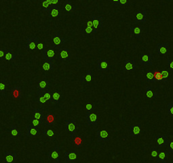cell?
Returning <instances> with one entry per match:
<instances>
[{
    "label": "cell",
    "mask_w": 173,
    "mask_h": 163,
    "mask_svg": "<svg viewBox=\"0 0 173 163\" xmlns=\"http://www.w3.org/2000/svg\"><path fill=\"white\" fill-rule=\"evenodd\" d=\"M65 129L71 133V139H73L76 136V120H66L65 121Z\"/></svg>",
    "instance_id": "cell-1"
},
{
    "label": "cell",
    "mask_w": 173,
    "mask_h": 163,
    "mask_svg": "<svg viewBox=\"0 0 173 163\" xmlns=\"http://www.w3.org/2000/svg\"><path fill=\"white\" fill-rule=\"evenodd\" d=\"M58 54H59V57L61 60L64 61H67L71 60V52L69 48H58Z\"/></svg>",
    "instance_id": "cell-2"
},
{
    "label": "cell",
    "mask_w": 173,
    "mask_h": 163,
    "mask_svg": "<svg viewBox=\"0 0 173 163\" xmlns=\"http://www.w3.org/2000/svg\"><path fill=\"white\" fill-rule=\"evenodd\" d=\"M134 18H135V23H145L147 21V11L144 10L136 11L134 13Z\"/></svg>",
    "instance_id": "cell-3"
},
{
    "label": "cell",
    "mask_w": 173,
    "mask_h": 163,
    "mask_svg": "<svg viewBox=\"0 0 173 163\" xmlns=\"http://www.w3.org/2000/svg\"><path fill=\"white\" fill-rule=\"evenodd\" d=\"M38 42H39V40L36 37H26V48L27 50H36L37 49V44Z\"/></svg>",
    "instance_id": "cell-4"
},
{
    "label": "cell",
    "mask_w": 173,
    "mask_h": 163,
    "mask_svg": "<svg viewBox=\"0 0 173 163\" xmlns=\"http://www.w3.org/2000/svg\"><path fill=\"white\" fill-rule=\"evenodd\" d=\"M110 140L109 132L106 130H98L97 131V141L99 142H108Z\"/></svg>",
    "instance_id": "cell-5"
},
{
    "label": "cell",
    "mask_w": 173,
    "mask_h": 163,
    "mask_svg": "<svg viewBox=\"0 0 173 163\" xmlns=\"http://www.w3.org/2000/svg\"><path fill=\"white\" fill-rule=\"evenodd\" d=\"M86 119L88 126H96L98 124V116L94 113H86Z\"/></svg>",
    "instance_id": "cell-6"
},
{
    "label": "cell",
    "mask_w": 173,
    "mask_h": 163,
    "mask_svg": "<svg viewBox=\"0 0 173 163\" xmlns=\"http://www.w3.org/2000/svg\"><path fill=\"white\" fill-rule=\"evenodd\" d=\"M54 49L53 47H50L48 49H43L42 50V58L43 60H50V61H53L54 60Z\"/></svg>",
    "instance_id": "cell-7"
},
{
    "label": "cell",
    "mask_w": 173,
    "mask_h": 163,
    "mask_svg": "<svg viewBox=\"0 0 173 163\" xmlns=\"http://www.w3.org/2000/svg\"><path fill=\"white\" fill-rule=\"evenodd\" d=\"M53 48L58 49L60 45L64 44L65 42V39L64 37H61L59 36V32H56L53 34Z\"/></svg>",
    "instance_id": "cell-8"
},
{
    "label": "cell",
    "mask_w": 173,
    "mask_h": 163,
    "mask_svg": "<svg viewBox=\"0 0 173 163\" xmlns=\"http://www.w3.org/2000/svg\"><path fill=\"white\" fill-rule=\"evenodd\" d=\"M97 67L98 70L100 71H107L110 69V64H109V60H104V59H100L98 60L97 61Z\"/></svg>",
    "instance_id": "cell-9"
},
{
    "label": "cell",
    "mask_w": 173,
    "mask_h": 163,
    "mask_svg": "<svg viewBox=\"0 0 173 163\" xmlns=\"http://www.w3.org/2000/svg\"><path fill=\"white\" fill-rule=\"evenodd\" d=\"M59 150L60 148L59 146H55L53 148V151L48 153V158L52 159L54 162V163H60V160H59Z\"/></svg>",
    "instance_id": "cell-10"
},
{
    "label": "cell",
    "mask_w": 173,
    "mask_h": 163,
    "mask_svg": "<svg viewBox=\"0 0 173 163\" xmlns=\"http://www.w3.org/2000/svg\"><path fill=\"white\" fill-rule=\"evenodd\" d=\"M157 146L160 148L166 147L169 144V137L166 135H159L156 137Z\"/></svg>",
    "instance_id": "cell-11"
},
{
    "label": "cell",
    "mask_w": 173,
    "mask_h": 163,
    "mask_svg": "<svg viewBox=\"0 0 173 163\" xmlns=\"http://www.w3.org/2000/svg\"><path fill=\"white\" fill-rule=\"evenodd\" d=\"M153 55L151 54H141L140 56V64L142 65H152Z\"/></svg>",
    "instance_id": "cell-12"
},
{
    "label": "cell",
    "mask_w": 173,
    "mask_h": 163,
    "mask_svg": "<svg viewBox=\"0 0 173 163\" xmlns=\"http://www.w3.org/2000/svg\"><path fill=\"white\" fill-rule=\"evenodd\" d=\"M137 62L134 60H125L124 61V67L127 71H136Z\"/></svg>",
    "instance_id": "cell-13"
},
{
    "label": "cell",
    "mask_w": 173,
    "mask_h": 163,
    "mask_svg": "<svg viewBox=\"0 0 173 163\" xmlns=\"http://www.w3.org/2000/svg\"><path fill=\"white\" fill-rule=\"evenodd\" d=\"M10 95L11 97L15 100L21 99L22 97V91L21 88L19 86H14L10 89Z\"/></svg>",
    "instance_id": "cell-14"
},
{
    "label": "cell",
    "mask_w": 173,
    "mask_h": 163,
    "mask_svg": "<svg viewBox=\"0 0 173 163\" xmlns=\"http://www.w3.org/2000/svg\"><path fill=\"white\" fill-rule=\"evenodd\" d=\"M157 53L161 55H166L169 52V45L168 43H158L156 46Z\"/></svg>",
    "instance_id": "cell-15"
},
{
    "label": "cell",
    "mask_w": 173,
    "mask_h": 163,
    "mask_svg": "<svg viewBox=\"0 0 173 163\" xmlns=\"http://www.w3.org/2000/svg\"><path fill=\"white\" fill-rule=\"evenodd\" d=\"M91 19L93 21V24H94V28L95 29H98V28H101L103 26L104 24V20H103V17L102 16H91Z\"/></svg>",
    "instance_id": "cell-16"
},
{
    "label": "cell",
    "mask_w": 173,
    "mask_h": 163,
    "mask_svg": "<svg viewBox=\"0 0 173 163\" xmlns=\"http://www.w3.org/2000/svg\"><path fill=\"white\" fill-rule=\"evenodd\" d=\"M4 160L6 163H14L17 161V155L13 151L4 153Z\"/></svg>",
    "instance_id": "cell-17"
},
{
    "label": "cell",
    "mask_w": 173,
    "mask_h": 163,
    "mask_svg": "<svg viewBox=\"0 0 173 163\" xmlns=\"http://www.w3.org/2000/svg\"><path fill=\"white\" fill-rule=\"evenodd\" d=\"M76 154L74 151H71V152H65V162H70V163H75L76 161Z\"/></svg>",
    "instance_id": "cell-18"
},
{
    "label": "cell",
    "mask_w": 173,
    "mask_h": 163,
    "mask_svg": "<svg viewBox=\"0 0 173 163\" xmlns=\"http://www.w3.org/2000/svg\"><path fill=\"white\" fill-rule=\"evenodd\" d=\"M141 125H131L129 127V132L131 136H137L141 133Z\"/></svg>",
    "instance_id": "cell-19"
},
{
    "label": "cell",
    "mask_w": 173,
    "mask_h": 163,
    "mask_svg": "<svg viewBox=\"0 0 173 163\" xmlns=\"http://www.w3.org/2000/svg\"><path fill=\"white\" fill-rule=\"evenodd\" d=\"M32 118L34 119H38V120H42L44 119V111L40 109H32Z\"/></svg>",
    "instance_id": "cell-20"
},
{
    "label": "cell",
    "mask_w": 173,
    "mask_h": 163,
    "mask_svg": "<svg viewBox=\"0 0 173 163\" xmlns=\"http://www.w3.org/2000/svg\"><path fill=\"white\" fill-rule=\"evenodd\" d=\"M26 136L27 137H33V136H37L38 135V129L37 127H35L32 125H27L26 126Z\"/></svg>",
    "instance_id": "cell-21"
},
{
    "label": "cell",
    "mask_w": 173,
    "mask_h": 163,
    "mask_svg": "<svg viewBox=\"0 0 173 163\" xmlns=\"http://www.w3.org/2000/svg\"><path fill=\"white\" fill-rule=\"evenodd\" d=\"M129 29H130V33H131V37L135 36L137 39L141 38L142 30L139 26H131Z\"/></svg>",
    "instance_id": "cell-22"
},
{
    "label": "cell",
    "mask_w": 173,
    "mask_h": 163,
    "mask_svg": "<svg viewBox=\"0 0 173 163\" xmlns=\"http://www.w3.org/2000/svg\"><path fill=\"white\" fill-rule=\"evenodd\" d=\"M168 151H161L159 152V156H158L156 162L157 163H167L168 159Z\"/></svg>",
    "instance_id": "cell-23"
},
{
    "label": "cell",
    "mask_w": 173,
    "mask_h": 163,
    "mask_svg": "<svg viewBox=\"0 0 173 163\" xmlns=\"http://www.w3.org/2000/svg\"><path fill=\"white\" fill-rule=\"evenodd\" d=\"M43 121L47 124L48 126H53V125H54V121H55L54 115L50 114V113H49V114H47L46 116H44Z\"/></svg>",
    "instance_id": "cell-24"
},
{
    "label": "cell",
    "mask_w": 173,
    "mask_h": 163,
    "mask_svg": "<svg viewBox=\"0 0 173 163\" xmlns=\"http://www.w3.org/2000/svg\"><path fill=\"white\" fill-rule=\"evenodd\" d=\"M54 67L53 65V61H50V60H43V63H42V70L45 71H52Z\"/></svg>",
    "instance_id": "cell-25"
},
{
    "label": "cell",
    "mask_w": 173,
    "mask_h": 163,
    "mask_svg": "<svg viewBox=\"0 0 173 163\" xmlns=\"http://www.w3.org/2000/svg\"><path fill=\"white\" fill-rule=\"evenodd\" d=\"M92 80H93V72L90 70L87 71L86 74H84L81 77V83H85V82L90 83Z\"/></svg>",
    "instance_id": "cell-26"
},
{
    "label": "cell",
    "mask_w": 173,
    "mask_h": 163,
    "mask_svg": "<svg viewBox=\"0 0 173 163\" xmlns=\"http://www.w3.org/2000/svg\"><path fill=\"white\" fill-rule=\"evenodd\" d=\"M48 16L50 17H58L60 16V10H59V7H53L51 6L49 10L48 11Z\"/></svg>",
    "instance_id": "cell-27"
},
{
    "label": "cell",
    "mask_w": 173,
    "mask_h": 163,
    "mask_svg": "<svg viewBox=\"0 0 173 163\" xmlns=\"http://www.w3.org/2000/svg\"><path fill=\"white\" fill-rule=\"evenodd\" d=\"M49 87V83L48 81H40L37 84V91L42 92L44 90L48 89Z\"/></svg>",
    "instance_id": "cell-28"
},
{
    "label": "cell",
    "mask_w": 173,
    "mask_h": 163,
    "mask_svg": "<svg viewBox=\"0 0 173 163\" xmlns=\"http://www.w3.org/2000/svg\"><path fill=\"white\" fill-rule=\"evenodd\" d=\"M146 97H147L148 99H154V98H157L158 94L157 93H154L152 90V87H146Z\"/></svg>",
    "instance_id": "cell-29"
},
{
    "label": "cell",
    "mask_w": 173,
    "mask_h": 163,
    "mask_svg": "<svg viewBox=\"0 0 173 163\" xmlns=\"http://www.w3.org/2000/svg\"><path fill=\"white\" fill-rule=\"evenodd\" d=\"M81 31L87 34H94L98 32V29H95L94 27H89V26H83L81 28Z\"/></svg>",
    "instance_id": "cell-30"
},
{
    "label": "cell",
    "mask_w": 173,
    "mask_h": 163,
    "mask_svg": "<svg viewBox=\"0 0 173 163\" xmlns=\"http://www.w3.org/2000/svg\"><path fill=\"white\" fill-rule=\"evenodd\" d=\"M10 134L13 137L21 136V131L17 128L16 125H11L10 126Z\"/></svg>",
    "instance_id": "cell-31"
},
{
    "label": "cell",
    "mask_w": 173,
    "mask_h": 163,
    "mask_svg": "<svg viewBox=\"0 0 173 163\" xmlns=\"http://www.w3.org/2000/svg\"><path fill=\"white\" fill-rule=\"evenodd\" d=\"M16 59V55L10 49H5V55L4 60H15Z\"/></svg>",
    "instance_id": "cell-32"
},
{
    "label": "cell",
    "mask_w": 173,
    "mask_h": 163,
    "mask_svg": "<svg viewBox=\"0 0 173 163\" xmlns=\"http://www.w3.org/2000/svg\"><path fill=\"white\" fill-rule=\"evenodd\" d=\"M65 10L67 12H72V11L76 10V7L71 4L70 0L65 1Z\"/></svg>",
    "instance_id": "cell-33"
},
{
    "label": "cell",
    "mask_w": 173,
    "mask_h": 163,
    "mask_svg": "<svg viewBox=\"0 0 173 163\" xmlns=\"http://www.w3.org/2000/svg\"><path fill=\"white\" fill-rule=\"evenodd\" d=\"M145 77L148 82H150V83H155V78H154V73L151 71H147L146 73H145Z\"/></svg>",
    "instance_id": "cell-34"
},
{
    "label": "cell",
    "mask_w": 173,
    "mask_h": 163,
    "mask_svg": "<svg viewBox=\"0 0 173 163\" xmlns=\"http://www.w3.org/2000/svg\"><path fill=\"white\" fill-rule=\"evenodd\" d=\"M59 100H60V94L58 92H53L52 93V103L55 105L59 104Z\"/></svg>",
    "instance_id": "cell-35"
},
{
    "label": "cell",
    "mask_w": 173,
    "mask_h": 163,
    "mask_svg": "<svg viewBox=\"0 0 173 163\" xmlns=\"http://www.w3.org/2000/svg\"><path fill=\"white\" fill-rule=\"evenodd\" d=\"M37 102L39 103V104H45V103H47L48 100L44 98V96L42 95V93L40 92V91H37Z\"/></svg>",
    "instance_id": "cell-36"
},
{
    "label": "cell",
    "mask_w": 173,
    "mask_h": 163,
    "mask_svg": "<svg viewBox=\"0 0 173 163\" xmlns=\"http://www.w3.org/2000/svg\"><path fill=\"white\" fill-rule=\"evenodd\" d=\"M41 93H42V95L44 96V98H45L48 101L52 102V93H50V92L48 91V89L44 90V91H42Z\"/></svg>",
    "instance_id": "cell-37"
},
{
    "label": "cell",
    "mask_w": 173,
    "mask_h": 163,
    "mask_svg": "<svg viewBox=\"0 0 173 163\" xmlns=\"http://www.w3.org/2000/svg\"><path fill=\"white\" fill-rule=\"evenodd\" d=\"M74 143L76 144V147L81 148L82 147V138L81 136H76L74 138Z\"/></svg>",
    "instance_id": "cell-38"
},
{
    "label": "cell",
    "mask_w": 173,
    "mask_h": 163,
    "mask_svg": "<svg viewBox=\"0 0 173 163\" xmlns=\"http://www.w3.org/2000/svg\"><path fill=\"white\" fill-rule=\"evenodd\" d=\"M159 156V150L156 147L151 148V153H150V157L152 159H157Z\"/></svg>",
    "instance_id": "cell-39"
},
{
    "label": "cell",
    "mask_w": 173,
    "mask_h": 163,
    "mask_svg": "<svg viewBox=\"0 0 173 163\" xmlns=\"http://www.w3.org/2000/svg\"><path fill=\"white\" fill-rule=\"evenodd\" d=\"M161 76H162V81L164 83H167L168 78H169V71L166 70H162L160 71Z\"/></svg>",
    "instance_id": "cell-40"
},
{
    "label": "cell",
    "mask_w": 173,
    "mask_h": 163,
    "mask_svg": "<svg viewBox=\"0 0 173 163\" xmlns=\"http://www.w3.org/2000/svg\"><path fill=\"white\" fill-rule=\"evenodd\" d=\"M43 122H44V121H42V120H38V119H34V118H32V125L33 127H38L39 126L42 125Z\"/></svg>",
    "instance_id": "cell-41"
},
{
    "label": "cell",
    "mask_w": 173,
    "mask_h": 163,
    "mask_svg": "<svg viewBox=\"0 0 173 163\" xmlns=\"http://www.w3.org/2000/svg\"><path fill=\"white\" fill-rule=\"evenodd\" d=\"M153 73H154V76L155 81H162V76H161L160 71L155 70V71H153Z\"/></svg>",
    "instance_id": "cell-42"
},
{
    "label": "cell",
    "mask_w": 173,
    "mask_h": 163,
    "mask_svg": "<svg viewBox=\"0 0 173 163\" xmlns=\"http://www.w3.org/2000/svg\"><path fill=\"white\" fill-rule=\"evenodd\" d=\"M42 134L44 136H47V137H53L54 135V130L52 129H49V130H43L42 131Z\"/></svg>",
    "instance_id": "cell-43"
},
{
    "label": "cell",
    "mask_w": 173,
    "mask_h": 163,
    "mask_svg": "<svg viewBox=\"0 0 173 163\" xmlns=\"http://www.w3.org/2000/svg\"><path fill=\"white\" fill-rule=\"evenodd\" d=\"M42 10L44 11V12H48V11L49 10V9H50V7H51V6L48 4L47 2H46V0H42Z\"/></svg>",
    "instance_id": "cell-44"
},
{
    "label": "cell",
    "mask_w": 173,
    "mask_h": 163,
    "mask_svg": "<svg viewBox=\"0 0 173 163\" xmlns=\"http://www.w3.org/2000/svg\"><path fill=\"white\" fill-rule=\"evenodd\" d=\"M131 4V0H119L118 6H129Z\"/></svg>",
    "instance_id": "cell-45"
},
{
    "label": "cell",
    "mask_w": 173,
    "mask_h": 163,
    "mask_svg": "<svg viewBox=\"0 0 173 163\" xmlns=\"http://www.w3.org/2000/svg\"><path fill=\"white\" fill-rule=\"evenodd\" d=\"M167 114L168 115H173V103H168Z\"/></svg>",
    "instance_id": "cell-46"
},
{
    "label": "cell",
    "mask_w": 173,
    "mask_h": 163,
    "mask_svg": "<svg viewBox=\"0 0 173 163\" xmlns=\"http://www.w3.org/2000/svg\"><path fill=\"white\" fill-rule=\"evenodd\" d=\"M6 91V84L4 82H0V93L4 94Z\"/></svg>",
    "instance_id": "cell-47"
},
{
    "label": "cell",
    "mask_w": 173,
    "mask_h": 163,
    "mask_svg": "<svg viewBox=\"0 0 173 163\" xmlns=\"http://www.w3.org/2000/svg\"><path fill=\"white\" fill-rule=\"evenodd\" d=\"M167 66H168V71H173V60H168Z\"/></svg>",
    "instance_id": "cell-48"
},
{
    "label": "cell",
    "mask_w": 173,
    "mask_h": 163,
    "mask_svg": "<svg viewBox=\"0 0 173 163\" xmlns=\"http://www.w3.org/2000/svg\"><path fill=\"white\" fill-rule=\"evenodd\" d=\"M4 55H5V49L0 48V60H4Z\"/></svg>",
    "instance_id": "cell-49"
},
{
    "label": "cell",
    "mask_w": 173,
    "mask_h": 163,
    "mask_svg": "<svg viewBox=\"0 0 173 163\" xmlns=\"http://www.w3.org/2000/svg\"><path fill=\"white\" fill-rule=\"evenodd\" d=\"M167 149H168V152L173 153V141L169 142V144H168V145H167Z\"/></svg>",
    "instance_id": "cell-50"
},
{
    "label": "cell",
    "mask_w": 173,
    "mask_h": 163,
    "mask_svg": "<svg viewBox=\"0 0 173 163\" xmlns=\"http://www.w3.org/2000/svg\"><path fill=\"white\" fill-rule=\"evenodd\" d=\"M92 110H93V105L92 104H87V105H86V113L91 112Z\"/></svg>",
    "instance_id": "cell-51"
},
{
    "label": "cell",
    "mask_w": 173,
    "mask_h": 163,
    "mask_svg": "<svg viewBox=\"0 0 173 163\" xmlns=\"http://www.w3.org/2000/svg\"><path fill=\"white\" fill-rule=\"evenodd\" d=\"M59 3H60V0H52V6L53 7H59Z\"/></svg>",
    "instance_id": "cell-52"
},
{
    "label": "cell",
    "mask_w": 173,
    "mask_h": 163,
    "mask_svg": "<svg viewBox=\"0 0 173 163\" xmlns=\"http://www.w3.org/2000/svg\"><path fill=\"white\" fill-rule=\"evenodd\" d=\"M44 45L42 44V42H37V49H38V50H43L44 48Z\"/></svg>",
    "instance_id": "cell-53"
},
{
    "label": "cell",
    "mask_w": 173,
    "mask_h": 163,
    "mask_svg": "<svg viewBox=\"0 0 173 163\" xmlns=\"http://www.w3.org/2000/svg\"><path fill=\"white\" fill-rule=\"evenodd\" d=\"M86 26H89V27H94V24H93V21H86Z\"/></svg>",
    "instance_id": "cell-54"
},
{
    "label": "cell",
    "mask_w": 173,
    "mask_h": 163,
    "mask_svg": "<svg viewBox=\"0 0 173 163\" xmlns=\"http://www.w3.org/2000/svg\"><path fill=\"white\" fill-rule=\"evenodd\" d=\"M110 2H113V4H114V5L115 7H117L118 6V3H119V0H109Z\"/></svg>",
    "instance_id": "cell-55"
},
{
    "label": "cell",
    "mask_w": 173,
    "mask_h": 163,
    "mask_svg": "<svg viewBox=\"0 0 173 163\" xmlns=\"http://www.w3.org/2000/svg\"><path fill=\"white\" fill-rule=\"evenodd\" d=\"M1 1H9V0H1Z\"/></svg>",
    "instance_id": "cell-56"
},
{
    "label": "cell",
    "mask_w": 173,
    "mask_h": 163,
    "mask_svg": "<svg viewBox=\"0 0 173 163\" xmlns=\"http://www.w3.org/2000/svg\"><path fill=\"white\" fill-rule=\"evenodd\" d=\"M26 1H28V2H30V1H32V0H26Z\"/></svg>",
    "instance_id": "cell-57"
},
{
    "label": "cell",
    "mask_w": 173,
    "mask_h": 163,
    "mask_svg": "<svg viewBox=\"0 0 173 163\" xmlns=\"http://www.w3.org/2000/svg\"><path fill=\"white\" fill-rule=\"evenodd\" d=\"M77 1H83V0H77Z\"/></svg>",
    "instance_id": "cell-58"
},
{
    "label": "cell",
    "mask_w": 173,
    "mask_h": 163,
    "mask_svg": "<svg viewBox=\"0 0 173 163\" xmlns=\"http://www.w3.org/2000/svg\"><path fill=\"white\" fill-rule=\"evenodd\" d=\"M172 42H173V40H172Z\"/></svg>",
    "instance_id": "cell-59"
}]
</instances>
